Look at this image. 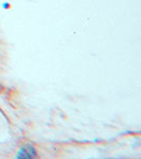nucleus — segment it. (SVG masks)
<instances>
[{
  "label": "nucleus",
  "instance_id": "nucleus-1",
  "mask_svg": "<svg viewBox=\"0 0 141 159\" xmlns=\"http://www.w3.org/2000/svg\"><path fill=\"white\" fill-rule=\"evenodd\" d=\"M36 155H37L36 148H34V145L25 144L18 150V152H17V154H16V158H18V159H31V158H35L36 157Z\"/></svg>",
  "mask_w": 141,
  "mask_h": 159
},
{
  "label": "nucleus",
  "instance_id": "nucleus-2",
  "mask_svg": "<svg viewBox=\"0 0 141 159\" xmlns=\"http://www.w3.org/2000/svg\"><path fill=\"white\" fill-rule=\"evenodd\" d=\"M1 90H2V86L0 85V91H1Z\"/></svg>",
  "mask_w": 141,
  "mask_h": 159
}]
</instances>
